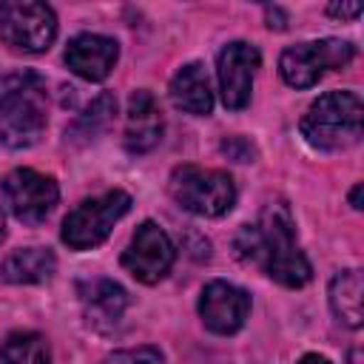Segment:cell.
Masks as SVG:
<instances>
[{"instance_id": "cell-28", "label": "cell", "mask_w": 364, "mask_h": 364, "mask_svg": "<svg viewBox=\"0 0 364 364\" xmlns=\"http://www.w3.org/2000/svg\"><path fill=\"white\" fill-rule=\"evenodd\" d=\"M0 6H3V3H0Z\"/></svg>"}, {"instance_id": "cell-15", "label": "cell", "mask_w": 364, "mask_h": 364, "mask_svg": "<svg viewBox=\"0 0 364 364\" xmlns=\"http://www.w3.org/2000/svg\"><path fill=\"white\" fill-rule=\"evenodd\" d=\"M171 100L176 102V108L193 114V117H205L213 108V91H210V80L202 63H188L182 65L173 80H171Z\"/></svg>"}, {"instance_id": "cell-3", "label": "cell", "mask_w": 364, "mask_h": 364, "mask_svg": "<svg viewBox=\"0 0 364 364\" xmlns=\"http://www.w3.org/2000/svg\"><path fill=\"white\" fill-rule=\"evenodd\" d=\"M361 119L364 105L358 94L330 91L307 108L301 119V136L318 151H344L361 139Z\"/></svg>"}, {"instance_id": "cell-2", "label": "cell", "mask_w": 364, "mask_h": 364, "mask_svg": "<svg viewBox=\"0 0 364 364\" xmlns=\"http://www.w3.org/2000/svg\"><path fill=\"white\" fill-rule=\"evenodd\" d=\"M46 131V82L34 71L0 77V142L31 148Z\"/></svg>"}, {"instance_id": "cell-6", "label": "cell", "mask_w": 364, "mask_h": 364, "mask_svg": "<svg viewBox=\"0 0 364 364\" xmlns=\"http://www.w3.org/2000/svg\"><path fill=\"white\" fill-rule=\"evenodd\" d=\"M57 37V17L51 6L37 0H14L0 6V40L17 51L40 54Z\"/></svg>"}, {"instance_id": "cell-16", "label": "cell", "mask_w": 364, "mask_h": 364, "mask_svg": "<svg viewBox=\"0 0 364 364\" xmlns=\"http://www.w3.org/2000/svg\"><path fill=\"white\" fill-rule=\"evenodd\" d=\"M54 267L57 259L48 247H20L3 262L0 276L9 284H40L54 276Z\"/></svg>"}, {"instance_id": "cell-18", "label": "cell", "mask_w": 364, "mask_h": 364, "mask_svg": "<svg viewBox=\"0 0 364 364\" xmlns=\"http://www.w3.org/2000/svg\"><path fill=\"white\" fill-rule=\"evenodd\" d=\"M0 364H51V353L40 333L17 330L3 341Z\"/></svg>"}, {"instance_id": "cell-17", "label": "cell", "mask_w": 364, "mask_h": 364, "mask_svg": "<svg viewBox=\"0 0 364 364\" xmlns=\"http://www.w3.org/2000/svg\"><path fill=\"white\" fill-rule=\"evenodd\" d=\"M361 293H364V282H361V270H341L333 276L330 282V307L336 313V318L347 327H361Z\"/></svg>"}, {"instance_id": "cell-12", "label": "cell", "mask_w": 364, "mask_h": 364, "mask_svg": "<svg viewBox=\"0 0 364 364\" xmlns=\"http://www.w3.org/2000/svg\"><path fill=\"white\" fill-rule=\"evenodd\" d=\"M119 57V46L111 37L102 34H77L65 46V65L91 82H100L111 74L114 63Z\"/></svg>"}, {"instance_id": "cell-21", "label": "cell", "mask_w": 364, "mask_h": 364, "mask_svg": "<svg viewBox=\"0 0 364 364\" xmlns=\"http://www.w3.org/2000/svg\"><path fill=\"white\" fill-rule=\"evenodd\" d=\"M222 151L228 154V156H233L236 162H250L253 159V145L247 142V139H242V136H230V139H225L222 142Z\"/></svg>"}, {"instance_id": "cell-10", "label": "cell", "mask_w": 364, "mask_h": 364, "mask_svg": "<svg viewBox=\"0 0 364 364\" xmlns=\"http://www.w3.org/2000/svg\"><path fill=\"white\" fill-rule=\"evenodd\" d=\"M262 63V54L256 46L250 43H228L219 51L216 60V77H219V91H222V102L228 108H245L250 102V91H253V74Z\"/></svg>"}, {"instance_id": "cell-13", "label": "cell", "mask_w": 364, "mask_h": 364, "mask_svg": "<svg viewBox=\"0 0 364 364\" xmlns=\"http://www.w3.org/2000/svg\"><path fill=\"white\" fill-rule=\"evenodd\" d=\"M162 111L151 91H134L128 100V119H125V151L128 154H148L162 139Z\"/></svg>"}, {"instance_id": "cell-9", "label": "cell", "mask_w": 364, "mask_h": 364, "mask_svg": "<svg viewBox=\"0 0 364 364\" xmlns=\"http://www.w3.org/2000/svg\"><path fill=\"white\" fill-rule=\"evenodd\" d=\"M173 245L168 233L156 222H142L136 233L131 236L125 253H122V267L142 284H156L165 279V273L173 264Z\"/></svg>"}, {"instance_id": "cell-11", "label": "cell", "mask_w": 364, "mask_h": 364, "mask_svg": "<svg viewBox=\"0 0 364 364\" xmlns=\"http://www.w3.org/2000/svg\"><path fill=\"white\" fill-rule=\"evenodd\" d=\"M250 313V296L230 282H210L199 296V316L210 333H236Z\"/></svg>"}, {"instance_id": "cell-23", "label": "cell", "mask_w": 364, "mask_h": 364, "mask_svg": "<svg viewBox=\"0 0 364 364\" xmlns=\"http://www.w3.org/2000/svg\"><path fill=\"white\" fill-rule=\"evenodd\" d=\"M264 20H267L270 28H284V26H287V14H284L279 6H267V9H264Z\"/></svg>"}, {"instance_id": "cell-24", "label": "cell", "mask_w": 364, "mask_h": 364, "mask_svg": "<svg viewBox=\"0 0 364 364\" xmlns=\"http://www.w3.org/2000/svg\"><path fill=\"white\" fill-rule=\"evenodd\" d=\"M361 191H364V188H361V182H358V185L350 191V205H353L355 210H361Z\"/></svg>"}, {"instance_id": "cell-27", "label": "cell", "mask_w": 364, "mask_h": 364, "mask_svg": "<svg viewBox=\"0 0 364 364\" xmlns=\"http://www.w3.org/2000/svg\"><path fill=\"white\" fill-rule=\"evenodd\" d=\"M6 239V216H3V210H0V242Z\"/></svg>"}, {"instance_id": "cell-4", "label": "cell", "mask_w": 364, "mask_h": 364, "mask_svg": "<svg viewBox=\"0 0 364 364\" xmlns=\"http://www.w3.org/2000/svg\"><path fill=\"white\" fill-rule=\"evenodd\" d=\"M168 191L179 208L196 216H222L236 202L233 179L225 171H213V168L179 165L171 173Z\"/></svg>"}, {"instance_id": "cell-1", "label": "cell", "mask_w": 364, "mask_h": 364, "mask_svg": "<svg viewBox=\"0 0 364 364\" xmlns=\"http://www.w3.org/2000/svg\"><path fill=\"white\" fill-rule=\"evenodd\" d=\"M233 247L239 259L259 264L284 287H301L310 282V262L293 242V219L284 205H267L256 225H245L236 233Z\"/></svg>"}, {"instance_id": "cell-22", "label": "cell", "mask_w": 364, "mask_h": 364, "mask_svg": "<svg viewBox=\"0 0 364 364\" xmlns=\"http://www.w3.org/2000/svg\"><path fill=\"white\" fill-rule=\"evenodd\" d=\"M327 14H333V17H358L361 14V6L358 3H347V6L344 3L341 6L333 3V6H327Z\"/></svg>"}, {"instance_id": "cell-14", "label": "cell", "mask_w": 364, "mask_h": 364, "mask_svg": "<svg viewBox=\"0 0 364 364\" xmlns=\"http://www.w3.org/2000/svg\"><path fill=\"white\" fill-rule=\"evenodd\" d=\"M80 301L91 327L111 330L128 307V293L111 279H91L80 284Z\"/></svg>"}, {"instance_id": "cell-19", "label": "cell", "mask_w": 364, "mask_h": 364, "mask_svg": "<svg viewBox=\"0 0 364 364\" xmlns=\"http://www.w3.org/2000/svg\"><path fill=\"white\" fill-rule=\"evenodd\" d=\"M114 111H117V100H114L111 94H100V97L85 108V114H80V119L74 122L71 134H74V136H85V139L97 136V134L105 131V125L111 122Z\"/></svg>"}, {"instance_id": "cell-7", "label": "cell", "mask_w": 364, "mask_h": 364, "mask_svg": "<svg viewBox=\"0 0 364 364\" xmlns=\"http://www.w3.org/2000/svg\"><path fill=\"white\" fill-rule=\"evenodd\" d=\"M353 46L347 40H316V43H299L282 51L279 71L282 80L293 88H310L318 82V77L330 68H344L353 60Z\"/></svg>"}, {"instance_id": "cell-25", "label": "cell", "mask_w": 364, "mask_h": 364, "mask_svg": "<svg viewBox=\"0 0 364 364\" xmlns=\"http://www.w3.org/2000/svg\"><path fill=\"white\" fill-rule=\"evenodd\" d=\"M299 364H330V361H327L324 355H316V353H310V355H304Z\"/></svg>"}, {"instance_id": "cell-5", "label": "cell", "mask_w": 364, "mask_h": 364, "mask_svg": "<svg viewBox=\"0 0 364 364\" xmlns=\"http://www.w3.org/2000/svg\"><path fill=\"white\" fill-rule=\"evenodd\" d=\"M128 208H131V196L125 191H108L102 196L85 199L65 216L60 236L71 250L97 247L100 242H105L111 228L128 213Z\"/></svg>"}, {"instance_id": "cell-20", "label": "cell", "mask_w": 364, "mask_h": 364, "mask_svg": "<svg viewBox=\"0 0 364 364\" xmlns=\"http://www.w3.org/2000/svg\"><path fill=\"white\" fill-rule=\"evenodd\" d=\"M105 364H165V358L154 347H131V350H117L114 355L105 358Z\"/></svg>"}, {"instance_id": "cell-8", "label": "cell", "mask_w": 364, "mask_h": 364, "mask_svg": "<svg viewBox=\"0 0 364 364\" xmlns=\"http://www.w3.org/2000/svg\"><path fill=\"white\" fill-rule=\"evenodd\" d=\"M0 191H3V202L11 210V216L26 222V225L43 222L54 210V205L60 199L57 182L51 176H46V173L31 171V168L11 171L0 182Z\"/></svg>"}, {"instance_id": "cell-26", "label": "cell", "mask_w": 364, "mask_h": 364, "mask_svg": "<svg viewBox=\"0 0 364 364\" xmlns=\"http://www.w3.org/2000/svg\"><path fill=\"white\" fill-rule=\"evenodd\" d=\"M350 364H361V350H350Z\"/></svg>"}]
</instances>
